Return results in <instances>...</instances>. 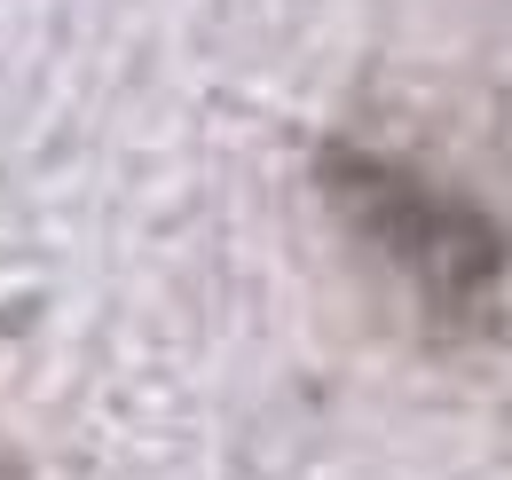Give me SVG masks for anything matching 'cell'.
Instances as JSON below:
<instances>
[{"label": "cell", "mask_w": 512, "mask_h": 480, "mask_svg": "<svg viewBox=\"0 0 512 480\" xmlns=\"http://www.w3.org/2000/svg\"><path fill=\"white\" fill-rule=\"evenodd\" d=\"M316 189L331 221L410 292L434 339H497L512 331V221L481 197L418 174L363 142H323Z\"/></svg>", "instance_id": "1"}]
</instances>
